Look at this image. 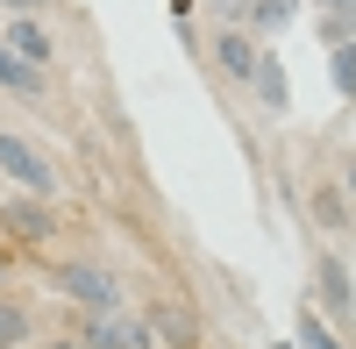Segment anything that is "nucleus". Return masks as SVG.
Listing matches in <instances>:
<instances>
[{"mask_svg":"<svg viewBox=\"0 0 356 349\" xmlns=\"http://www.w3.org/2000/svg\"><path fill=\"white\" fill-rule=\"evenodd\" d=\"M79 342H86V349H150L157 328H150V321H122V314H93Z\"/></svg>","mask_w":356,"mask_h":349,"instance_id":"6e6552de","label":"nucleus"},{"mask_svg":"<svg viewBox=\"0 0 356 349\" xmlns=\"http://www.w3.org/2000/svg\"><path fill=\"white\" fill-rule=\"evenodd\" d=\"M0 228H8V243H22V250H43V243L57 236V214H50V200H36V193H15L8 207H0Z\"/></svg>","mask_w":356,"mask_h":349,"instance_id":"39448f33","label":"nucleus"},{"mask_svg":"<svg viewBox=\"0 0 356 349\" xmlns=\"http://www.w3.org/2000/svg\"><path fill=\"white\" fill-rule=\"evenodd\" d=\"M0 179H8L15 193H36V200H50V193H57L50 157H43L29 136H15V129H0Z\"/></svg>","mask_w":356,"mask_h":349,"instance_id":"f257e3e1","label":"nucleus"},{"mask_svg":"<svg viewBox=\"0 0 356 349\" xmlns=\"http://www.w3.org/2000/svg\"><path fill=\"white\" fill-rule=\"evenodd\" d=\"M207 8H214L221 22H235V29H243V15H250V0H207Z\"/></svg>","mask_w":356,"mask_h":349,"instance_id":"2eb2a0df","label":"nucleus"},{"mask_svg":"<svg viewBox=\"0 0 356 349\" xmlns=\"http://www.w3.org/2000/svg\"><path fill=\"white\" fill-rule=\"evenodd\" d=\"M0 43H8L22 65H36V72H50V57H57V43H50V29H43V15H8V29H0Z\"/></svg>","mask_w":356,"mask_h":349,"instance_id":"0eeeda50","label":"nucleus"},{"mask_svg":"<svg viewBox=\"0 0 356 349\" xmlns=\"http://www.w3.org/2000/svg\"><path fill=\"white\" fill-rule=\"evenodd\" d=\"M328 79H335V93L356 107V43H328Z\"/></svg>","mask_w":356,"mask_h":349,"instance_id":"f8f14e48","label":"nucleus"},{"mask_svg":"<svg viewBox=\"0 0 356 349\" xmlns=\"http://www.w3.org/2000/svg\"><path fill=\"white\" fill-rule=\"evenodd\" d=\"M22 342H29V314L15 300H0V349H22Z\"/></svg>","mask_w":356,"mask_h":349,"instance_id":"ddd939ff","label":"nucleus"},{"mask_svg":"<svg viewBox=\"0 0 356 349\" xmlns=\"http://www.w3.org/2000/svg\"><path fill=\"white\" fill-rule=\"evenodd\" d=\"M150 328H164L178 349H200V335H193V321H186V314H150Z\"/></svg>","mask_w":356,"mask_h":349,"instance_id":"4468645a","label":"nucleus"},{"mask_svg":"<svg viewBox=\"0 0 356 349\" xmlns=\"http://www.w3.org/2000/svg\"><path fill=\"white\" fill-rule=\"evenodd\" d=\"M292 342H300V349H349V342H342V328H328L314 307H300V335H292Z\"/></svg>","mask_w":356,"mask_h":349,"instance_id":"9b49d317","label":"nucleus"},{"mask_svg":"<svg viewBox=\"0 0 356 349\" xmlns=\"http://www.w3.org/2000/svg\"><path fill=\"white\" fill-rule=\"evenodd\" d=\"M207 57H214V72H221L228 86H250V72H257V57H264V43L250 36V29H235V22H221L214 36H207Z\"/></svg>","mask_w":356,"mask_h":349,"instance_id":"20e7f679","label":"nucleus"},{"mask_svg":"<svg viewBox=\"0 0 356 349\" xmlns=\"http://www.w3.org/2000/svg\"><path fill=\"white\" fill-rule=\"evenodd\" d=\"M342 193H349V200H356V157H349V164H342Z\"/></svg>","mask_w":356,"mask_h":349,"instance_id":"a211bd4d","label":"nucleus"},{"mask_svg":"<svg viewBox=\"0 0 356 349\" xmlns=\"http://www.w3.org/2000/svg\"><path fill=\"white\" fill-rule=\"evenodd\" d=\"M300 8H307V0H250V15H243V29H250L257 43H271V36H285V29L300 22Z\"/></svg>","mask_w":356,"mask_h":349,"instance_id":"1a4fd4ad","label":"nucleus"},{"mask_svg":"<svg viewBox=\"0 0 356 349\" xmlns=\"http://www.w3.org/2000/svg\"><path fill=\"white\" fill-rule=\"evenodd\" d=\"M0 8H8V15H43L50 0H0Z\"/></svg>","mask_w":356,"mask_h":349,"instance_id":"f3484780","label":"nucleus"},{"mask_svg":"<svg viewBox=\"0 0 356 349\" xmlns=\"http://www.w3.org/2000/svg\"><path fill=\"white\" fill-rule=\"evenodd\" d=\"M250 100L264 107V122H285V114H292V79H285V57L271 43H264L257 72H250Z\"/></svg>","mask_w":356,"mask_h":349,"instance_id":"423d86ee","label":"nucleus"},{"mask_svg":"<svg viewBox=\"0 0 356 349\" xmlns=\"http://www.w3.org/2000/svg\"><path fill=\"white\" fill-rule=\"evenodd\" d=\"M314 15H342V22H356V0H314Z\"/></svg>","mask_w":356,"mask_h":349,"instance_id":"dca6fc26","label":"nucleus"},{"mask_svg":"<svg viewBox=\"0 0 356 349\" xmlns=\"http://www.w3.org/2000/svg\"><path fill=\"white\" fill-rule=\"evenodd\" d=\"M0 93H15V100H43V72L22 65L8 43H0Z\"/></svg>","mask_w":356,"mask_h":349,"instance_id":"9d476101","label":"nucleus"},{"mask_svg":"<svg viewBox=\"0 0 356 349\" xmlns=\"http://www.w3.org/2000/svg\"><path fill=\"white\" fill-rule=\"evenodd\" d=\"M278 349H292V342H278Z\"/></svg>","mask_w":356,"mask_h":349,"instance_id":"aec40b11","label":"nucleus"},{"mask_svg":"<svg viewBox=\"0 0 356 349\" xmlns=\"http://www.w3.org/2000/svg\"><path fill=\"white\" fill-rule=\"evenodd\" d=\"M314 314L328 328H356V285H349V264H342L335 250L314 257Z\"/></svg>","mask_w":356,"mask_h":349,"instance_id":"f03ea898","label":"nucleus"},{"mask_svg":"<svg viewBox=\"0 0 356 349\" xmlns=\"http://www.w3.org/2000/svg\"><path fill=\"white\" fill-rule=\"evenodd\" d=\"M57 293L72 307H86V314H122V285H114V271L93 264V257H79V264L57 271Z\"/></svg>","mask_w":356,"mask_h":349,"instance_id":"7ed1b4c3","label":"nucleus"},{"mask_svg":"<svg viewBox=\"0 0 356 349\" xmlns=\"http://www.w3.org/2000/svg\"><path fill=\"white\" fill-rule=\"evenodd\" d=\"M36 349H86V342H79V335H65V342H36Z\"/></svg>","mask_w":356,"mask_h":349,"instance_id":"6ab92c4d","label":"nucleus"}]
</instances>
